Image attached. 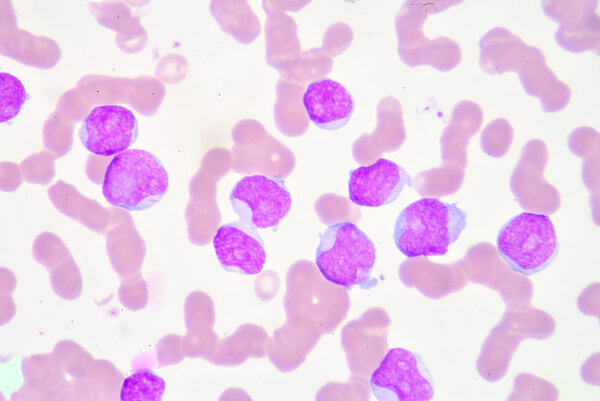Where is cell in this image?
Here are the masks:
<instances>
[{
	"label": "cell",
	"instance_id": "12",
	"mask_svg": "<svg viewBox=\"0 0 600 401\" xmlns=\"http://www.w3.org/2000/svg\"><path fill=\"white\" fill-rule=\"evenodd\" d=\"M595 2H545V12L560 23L555 35L564 49L580 52L598 48L599 26Z\"/></svg>",
	"mask_w": 600,
	"mask_h": 401
},
{
	"label": "cell",
	"instance_id": "4",
	"mask_svg": "<svg viewBox=\"0 0 600 401\" xmlns=\"http://www.w3.org/2000/svg\"><path fill=\"white\" fill-rule=\"evenodd\" d=\"M375 259L373 241L351 222L329 226L320 235L315 254V263L324 278L345 289L375 287L378 282L372 277Z\"/></svg>",
	"mask_w": 600,
	"mask_h": 401
},
{
	"label": "cell",
	"instance_id": "7",
	"mask_svg": "<svg viewBox=\"0 0 600 401\" xmlns=\"http://www.w3.org/2000/svg\"><path fill=\"white\" fill-rule=\"evenodd\" d=\"M369 385L380 401H427L434 396L433 380L422 358L404 348L387 351Z\"/></svg>",
	"mask_w": 600,
	"mask_h": 401
},
{
	"label": "cell",
	"instance_id": "14",
	"mask_svg": "<svg viewBox=\"0 0 600 401\" xmlns=\"http://www.w3.org/2000/svg\"><path fill=\"white\" fill-rule=\"evenodd\" d=\"M166 390L162 377L149 369H142L127 377L121 387L122 401L145 400L160 401Z\"/></svg>",
	"mask_w": 600,
	"mask_h": 401
},
{
	"label": "cell",
	"instance_id": "10",
	"mask_svg": "<svg viewBox=\"0 0 600 401\" xmlns=\"http://www.w3.org/2000/svg\"><path fill=\"white\" fill-rule=\"evenodd\" d=\"M412 181L395 162L380 158L367 166L349 171L348 197L356 205L380 207L395 201Z\"/></svg>",
	"mask_w": 600,
	"mask_h": 401
},
{
	"label": "cell",
	"instance_id": "9",
	"mask_svg": "<svg viewBox=\"0 0 600 401\" xmlns=\"http://www.w3.org/2000/svg\"><path fill=\"white\" fill-rule=\"evenodd\" d=\"M138 134L136 115L121 105L96 106L83 119L79 130L84 148L106 157L128 150Z\"/></svg>",
	"mask_w": 600,
	"mask_h": 401
},
{
	"label": "cell",
	"instance_id": "5",
	"mask_svg": "<svg viewBox=\"0 0 600 401\" xmlns=\"http://www.w3.org/2000/svg\"><path fill=\"white\" fill-rule=\"evenodd\" d=\"M497 250L509 267L530 276L547 268L559 250L556 230L544 214L523 212L499 230Z\"/></svg>",
	"mask_w": 600,
	"mask_h": 401
},
{
	"label": "cell",
	"instance_id": "15",
	"mask_svg": "<svg viewBox=\"0 0 600 401\" xmlns=\"http://www.w3.org/2000/svg\"><path fill=\"white\" fill-rule=\"evenodd\" d=\"M29 95L16 76L0 73V122L6 123L17 117Z\"/></svg>",
	"mask_w": 600,
	"mask_h": 401
},
{
	"label": "cell",
	"instance_id": "6",
	"mask_svg": "<svg viewBox=\"0 0 600 401\" xmlns=\"http://www.w3.org/2000/svg\"><path fill=\"white\" fill-rule=\"evenodd\" d=\"M454 2H409L398 19L399 52L402 60L410 66L430 65L440 71L456 67L462 57L460 46L452 39H430L423 33L424 22L429 14L445 10Z\"/></svg>",
	"mask_w": 600,
	"mask_h": 401
},
{
	"label": "cell",
	"instance_id": "8",
	"mask_svg": "<svg viewBox=\"0 0 600 401\" xmlns=\"http://www.w3.org/2000/svg\"><path fill=\"white\" fill-rule=\"evenodd\" d=\"M229 200L239 220L255 229L277 227L292 207L284 180L260 174L240 179Z\"/></svg>",
	"mask_w": 600,
	"mask_h": 401
},
{
	"label": "cell",
	"instance_id": "1",
	"mask_svg": "<svg viewBox=\"0 0 600 401\" xmlns=\"http://www.w3.org/2000/svg\"><path fill=\"white\" fill-rule=\"evenodd\" d=\"M480 66L489 74L516 71L525 90L542 99L547 111L561 109L569 100V87L548 67L542 52L509 30L496 27L480 40Z\"/></svg>",
	"mask_w": 600,
	"mask_h": 401
},
{
	"label": "cell",
	"instance_id": "3",
	"mask_svg": "<svg viewBox=\"0 0 600 401\" xmlns=\"http://www.w3.org/2000/svg\"><path fill=\"white\" fill-rule=\"evenodd\" d=\"M169 189V174L153 153L128 149L108 164L102 193L109 204L128 211H143L158 203Z\"/></svg>",
	"mask_w": 600,
	"mask_h": 401
},
{
	"label": "cell",
	"instance_id": "2",
	"mask_svg": "<svg viewBox=\"0 0 600 401\" xmlns=\"http://www.w3.org/2000/svg\"><path fill=\"white\" fill-rule=\"evenodd\" d=\"M466 213L437 198H421L397 217L394 242L407 258L443 256L466 227Z\"/></svg>",
	"mask_w": 600,
	"mask_h": 401
},
{
	"label": "cell",
	"instance_id": "11",
	"mask_svg": "<svg viewBox=\"0 0 600 401\" xmlns=\"http://www.w3.org/2000/svg\"><path fill=\"white\" fill-rule=\"evenodd\" d=\"M220 266L232 273L255 275L266 262V251L257 229L242 221L220 226L213 238Z\"/></svg>",
	"mask_w": 600,
	"mask_h": 401
},
{
	"label": "cell",
	"instance_id": "13",
	"mask_svg": "<svg viewBox=\"0 0 600 401\" xmlns=\"http://www.w3.org/2000/svg\"><path fill=\"white\" fill-rule=\"evenodd\" d=\"M310 121L322 130H338L350 120L355 103L341 83L321 78L311 81L302 97Z\"/></svg>",
	"mask_w": 600,
	"mask_h": 401
}]
</instances>
